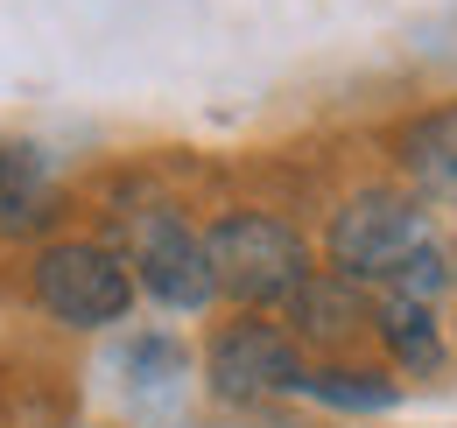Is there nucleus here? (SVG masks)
Instances as JSON below:
<instances>
[{
    "label": "nucleus",
    "mask_w": 457,
    "mask_h": 428,
    "mask_svg": "<svg viewBox=\"0 0 457 428\" xmlns=\"http://www.w3.org/2000/svg\"><path fill=\"white\" fill-rule=\"evenodd\" d=\"M204 379L219 400H268V393H295L303 386V358L275 323H253L239 317L212 337L204 351Z\"/></svg>",
    "instance_id": "nucleus-4"
},
{
    "label": "nucleus",
    "mask_w": 457,
    "mask_h": 428,
    "mask_svg": "<svg viewBox=\"0 0 457 428\" xmlns=\"http://www.w3.org/2000/svg\"><path fill=\"white\" fill-rule=\"evenodd\" d=\"M295 393L331 400V407H387L395 400V379H380V373H303Z\"/></svg>",
    "instance_id": "nucleus-10"
},
{
    "label": "nucleus",
    "mask_w": 457,
    "mask_h": 428,
    "mask_svg": "<svg viewBox=\"0 0 457 428\" xmlns=\"http://www.w3.org/2000/svg\"><path fill=\"white\" fill-rule=\"evenodd\" d=\"M134 274H141V288H148L155 302H170V309H204V302L219 295L212 260H204V239L170 211H148L134 225Z\"/></svg>",
    "instance_id": "nucleus-5"
},
{
    "label": "nucleus",
    "mask_w": 457,
    "mask_h": 428,
    "mask_svg": "<svg viewBox=\"0 0 457 428\" xmlns=\"http://www.w3.org/2000/svg\"><path fill=\"white\" fill-rule=\"evenodd\" d=\"M359 295H352V281H303L295 288V330L310 337V344H338L345 330H359Z\"/></svg>",
    "instance_id": "nucleus-7"
},
{
    "label": "nucleus",
    "mask_w": 457,
    "mask_h": 428,
    "mask_svg": "<svg viewBox=\"0 0 457 428\" xmlns=\"http://www.w3.org/2000/svg\"><path fill=\"white\" fill-rule=\"evenodd\" d=\"M204 260L219 295L261 309V302H295V288L310 281V246L268 211H232L204 232Z\"/></svg>",
    "instance_id": "nucleus-1"
},
{
    "label": "nucleus",
    "mask_w": 457,
    "mask_h": 428,
    "mask_svg": "<svg viewBox=\"0 0 457 428\" xmlns=\"http://www.w3.org/2000/svg\"><path fill=\"white\" fill-rule=\"evenodd\" d=\"M127 373H134L141 393H170V386L190 379V358L176 351L170 337H141V344H127Z\"/></svg>",
    "instance_id": "nucleus-11"
},
{
    "label": "nucleus",
    "mask_w": 457,
    "mask_h": 428,
    "mask_svg": "<svg viewBox=\"0 0 457 428\" xmlns=\"http://www.w3.org/2000/svg\"><path fill=\"white\" fill-rule=\"evenodd\" d=\"M324 246H331L338 281H395V268L422 246V218L395 190H359L331 218V239Z\"/></svg>",
    "instance_id": "nucleus-3"
},
{
    "label": "nucleus",
    "mask_w": 457,
    "mask_h": 428,
    "mask_svg": "<svg viewBox=\"0 0 457 428\" xmlns=\"http://www.w3.org/2000/svg\"><path fill=\"white\" fill-rule=\"evenodd\" d=\"M57 204L50 161L36 148H0V232H36Z\"/></svg>",
    "instance_id": "nucleus-6"
},
{
    "label": "nucleus",
    "mask_w": 457,
    "mask_h": 428,
    "mask_svg": "<svg viewBox=\"0 0 457 428\" xmlns=\"http://www.w3.org/2000/svg\"><path fill=\"white\" fill-rule=\"evenodd\" d=\"M380 337L395 344V358L408 373H436V366H444V337H436L429 302H387V309H380Z\"/></svg>",
    "instance_id": "nucleus-8"
},
{
    "label": "nucleus",
    "mask_w": 457,
    "mask_h": 428,
    "mask_svg": "<svg viewBox=\"0 0 457 428\" xmlns=\"http://www.w3.org/2000/svg\"><path fill=\"white\" fill-rule=\"evenodd\" d=\"M387 288H395V302H429V295L444 288V260H436V246L422 239V246H415V253L395 268V281H387Z\"/></svg>",
    "instance_id": "nucleus-12"
},
{
    "label": "nucleus",
    "mask_w": 457,
    "mask_h": 428,
    "mask_svg": "<svg viewBox=\"0 0 457 428\" xmlns=\"http://www.w3.org/2000/svg\"><path fill=\"white\" fill-rule=\"evenodd\" d=\"M408 169L422 176V190H457V112H436L408 134Z\"/></svg>",
    "instance_id": "nucleus-9"
},
{
    "label": "nucleus",
    "mask_w": 457,
    "mask_h": 428,
    "mask_svg": "<svg viewBox=\"0 0 457 428\" xmlns=\"http://www.w3.org/2000/svg\"><path fill=\"white\" fill-rule=\"evenodd\" d=\"M36 302L57 323H71V330H99V323L127 317L134 274H127V260H113V253L92 246V239H57V246L36 260Z\"/></svg>",
    "instance_id": "nucleus-2"
}]
</instances>
